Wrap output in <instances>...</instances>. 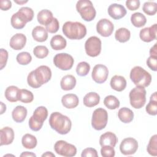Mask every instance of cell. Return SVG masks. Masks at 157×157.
I'll return each instance as SVG.
<instances>
[{
	"label": "cell",
	"instance_id": "cell-1",
	"mask_svg": "<svg viewBox=\"0 0 157 157\" xmlns=\"http://www.w3.org/2000/svg\"><path fill=\"white\" fill-rule=\"evenodd\" d=\"M52 77V71L47 66L42 65L32 71L28 75V85L33 88H38L47 83Z\"/></svg>",
	"mask_w": 157,
	"mask_h": 157
},
{
	"label": "cell",
	"instance_id": "cell-2",
	"mask_svg": "<svg viewBox=\"0 0 157 157\" xmlns=\"http://www.w3.org/2000/svg\"><path fill=\"white\" fill-rule=\"evenodd\" d=\"M48 122L53 129L62 135L67 134L71 129L72 122L70 118L58 112L50 115Z\"/></svg>",
	"mask_w": 157,
	"mask_h": 157
},
{
	"label": "cell",
	"instance_id": "cell-3",
	"mask_svg": "<svg viewBox=\"0 0 157 157\" xmlns=\"http://www.w3.org/2000/svg\"><path fill=\"white\" fill-rule=\"evenodd\" d=\"M63 33L69 39L80 40L86 34V26L78 21H66L62 28Z\"/></svg>",
	"mask_w": 157,
	"mask_h": 157
},
{
	"label": "cell",
	"instance_id": "cell-4",
	"mask_svg": "<svg viewBox=\"0 0 157 157\" xmlns=\"http://www.w3.org/2000/svg\"><path fill=\"white\" fill-rule=\"evenodd\" d=\"M34 17V12L31 8L23 7L20 8L17 12L13 14L10 23L13 28L17 29L23 28L26 23L31 21Z\"/></svg>",
	"mask_w": 157,
	"mask_h": 157
},
{
	"label": "cell",
	"instance_id": "cell-5",
	"mask_svg": "<svg viewBox=\"0 0 157 157\" xmlns=\"http://www.w3.org/2000/svg\"><path fill=\"white\" fill-rule=\"evenodd\" d=\"M130 78L136 86L147 87L151 82V75L140 66L134 67L130 72Z\"/></svg>",
	"mask_w": 157,
	"mask_h": 157
},
{
	"label": "cell",
	"instance_id": "cell-6",
	"mask_svg": "<svg viewBox=\"0 0 157 157\" xmlns=\"http://www.w3.org/2000/svg\"><path fill=\"white\" fill-rule=\"evenodd\" d=\"M48 117V110L44 106L37 107L29 120V126L34 131H39Z\"/></svg>",
	"mask_w": 157,
	"mask_h": 157
},
{
	"label": "cell",
	"instance_id": "cell-7",
	"mask_svg": "<svg viewBox=\"0 0 157 157\" xmlns=\"http://www.w3.org/2000/svg\"><path fill=\"white\" fill-rule=\"evenodd\" d=\"M76 9L81 17L86 21H91L96 17V10L92 2L89 0H80L77 1Z\"/></svg>",
	"mask_w": 157,
	"mask_h": 157
},
{
	"label": "cell",
	"instance_id": "cell-8",
	"mask_svg": "<svg viewBox=\"0 0 157 157\" xmlns=\"http://www.w3.org/2000/svg\"><path fill=\"white\" fill-rule=\"evenodd\" d=\"M146 90L144 87L136 86L131 90L129 97L131 105L135 109H140L146 102Z\"/></svg>",
	"mask_w": 157,
	"mask_h": 157
},
{
	"label": "cell",
	"instance_id": "cell-9",
	"mask_svg": "<svg viewBox=\"0 0 157 157\" xmlns=\"http://www.w3.org/2000/svg\"><path fill=\"white\" fill-rule=\"evenodd\" d=\"M108 113L103 108H98L94 110L92 115L91 125L96 130H102L107 125Z\"/></svg>",
	"mask_w": 157,
	"mask_h": 157
},
{
	"label": "cell",
	"instance_id": "cell-10",
	"mask_svg": "<svg viewBox=\"0 0 157 157\" xmlns=\"http://www.w3.org/2000/svg\"><path fill=\"white\" fill-rule=\"evenodd\" d=\"M73 57L66 53L56 54L53 58V63L56 67L63 71L71 69L74 64Z\"/></svg>",
	"mask_w": 157,
	"mask_h": 157
},
{
	"label": "cell",
	"instance_id": "cell-11",
	"mask_svg": "<svg viewBox=\"0 0 157 157\" xmlns=\"http://www.w3.org/2000/svg\"><path fill=\"white\" fill-rule=\"evenodd\" d=\"M54 150L57 154L66 157H72L77 153V148L74 145L63 140H58L55 144Z\"/></svg>",
	"mask_w": 157,
	"mask_h": 157
},
{
	"label": "cell",
	"instance_id": "cell-12",
	"mask_svg": "<svg viewBox=\"0 0 157 157\" xmlns=\"http://www.w3.org/2000/svg\"><path fill=\"white\" fill-rule=\"evenodd\" d=\"M86 53L91 57L98 56L101 51V40L96 36L89 37L85 43Z\"/></svg>",
	"mask_w": 157,
	"mask_h": 157
},
{
	"label": "cell",
	"instance_id": "cell-13",
	"mask_svg": "<svg viewBox=\"0 0 157 157\" xmlns=\"http://www.w3.org/2000/svg\"><path fill=\"white\" fill-rule=\"evenodd\" d=\"M138 148L137 141L132 137L124 139L120 145V150L124 155H131L134 154Z\"/></svg>",
	"mask_w": 157,
	"mask_h": 157
},
{
	"label": "cell",
	"instance_id": "cell-14",
	"mask_svg": "<svg viewBox=\"0 0 157 157\" xmlns=\"http://www.w3.org/2000/svg\"><path fill=\"white\" fill-rule=\"evenodd\" d=\"M109 75L108 68L103 64H96L93 69L91 77L93 80L97 83L105 82Z\"/></svg>",
	"mask_w": 157,
	"mask_h": 157
},
{
	"label": "cell",
	"instance_id": "cell-15",
	"mask_svg": "<svg viewBox=\"0 0 157 157\" xmlns=\"http://www.w3.org/2000/svg\"><path fill=\"white\" fill-rule=\"evenodd\" d=\"M113 29V24L107 18L101 19L96 25L98 33L103 37L110 36L112 34Z\"/></svg>",
	"mask_w": 157,
	"mask_h": 157
},
{
	"label": "cell",
	"instance_id": "cell-16",
	"mask_svg": "<svg viewBox=\"0 0 157 157\" xmlns=\"http://www.w3.org/2000/svg\"><path fill=\"white\" fill-rule=\"evenodd\" d=\"M107 11L109 16L115 20H119L124 17L127 13L123 6L116 3L110 5Z\"/></svg>",
	"mask_w": 157,
	"mask_h": 157
},
{
	"label": "cell",
	"instance_id": "cell-17",
	"mask_svg": "<svg viewBox=\"0 0 157 157\" xmlns=\"http://www.w3.org/2000/svg\"><path fill=\"white\" fill-rule=\"evenodd\" d=\"M140 38L145 42H150L156 39V24L146 27L140 31Z\"/></svg>",
	"mask_w": 157,
	"mask_h": 157
},
{
	"label": "cell",
	"instance_id": "cell-18",
	"mask_svg": "<svg viewBox=\"0 0 157 157\" xmlns=\"http://www.w3.org/2000/svg\"><path fill=\"white\" fill-rule=\"evenodd\" d=\"M26 37L22 33H17L10 40V47L15 50H21L26 44Z\"/></svg>",
	"mask_w": 157,
	"mask_h": 157
},
{
	"label": "cell",
	"instance_id": "cell-19",
	"mask_svg": "<svg viewBox=\"0 0 157 157\" xmlns=\"http://www.w3.org/2000/svg\"><path fill=\"white\" fill-rule=\"evenodd\" d=\"M1 146L7 145L12 143L14 139V131L8 126L4 127L0 130Z\"/></svg>",
	"mask_w": 157,
	"mask_h": 157
},
{
	"label": "cell",
	"instance_id": "cell-20",
	"mask_svg": "<svg viewBox=\"0 0 157 157\" xmlns=\"http://www.w3.org/2000/svg\"><path fill=\"white\" fill-rule=\"evenodd\" d=\"M118 142V139L116 135L112 132H106L100 136L99 144L100 145H109L114 147Z\"/></svg>",
	"mask_w": 157,
	"mask_h": 157
},
{
	"label": "cell",
	"instance_id": "cell-21",
	"mask_svg": "<svg viewBox=\"0 0 157 157\" xmlns=\"http://www.w3.org/2000/svg\"><path fill=\"white\" fill-rule=\"evenodd\" d=\"M126 80L125 78L121 75H115L110 80V86L112 89L117 91H122L126 86Z\"/></svg>",
	"mask_w": 157,
	"mask_h": 157
},
{
	"label": "cell",
	"instance_id": "cell-22",
	"mask_svg": "<svg viewBox=\"0 0 157 157\" xmlns=\"http://www.w3.org/2000/svg\"><path fill=\"white\" fill-rule=\"evenodd\" d=\"M61 102L66 108L74 109L78 105L79 100L75 94H66L62 97Z\"/></svg>",
	"mask_w": 157,
	"mask_h": 157
},
{
	"label": "cell",
	"instance_id": "cell-23",
	"mask_svg": "<svg viewBox=\"0 0 157 157\" xmlns=\"http://www.w3.org/2000/svg\"><path fill=\"white\" fill-rule=\"evenodd\" d=\"M32 36L36 41L42 42L47 39L48 32L43 26H37L33 29Z\"/></svg>",
	"mask_w": 157,
	"mask_h": 157
},
{
	"label": "cell",
	"instance_id": "cell-24",
	"mask_svg": "<svg viewBox=\"0 0 157 157\" xmlns=\"http://www.w3.org/2000/svg\"><path fill=\"white\" fill-rule=\"evenodd\" d=\"M52 12L47 9H43L38 12L37 18L38 22L45 26L49 25L53 19Z\"/></svg>",
	"mask_w": 157,
	"mask_h": 157
},
{
	"label": "cell",
	"instance_id": "cell-25",
	"mask_svg": "<svg viewBox=\"0 0 157 157\" xmlns=\"http://www.w3.org/2000/svg\"><path fill=\"white\" fill-rule=\"evenodd\" d=\"M27 115V109L22 106H17L12 112V117L13 120L17 123H21L26 118Z\"/></svg>",
	"mask_w": 157,
	"mask_h": 157
},
{
	"label": "cell",
	"instance_id": "cell-26",
	"mask_svg": "<svg viewBox=\"0 0 157 157\" xmlns=\"http://www.w3.org/2000/svg\"><path fill=\"white\" fill-rule=\"evenodd\" d=\"M76 85V79L72 75H66L64 76L60 82V85L62 90L69 91L72 90Z\"/></svg>",
	"mask_w": 157,
	"mask_h": 157
},
{
	"label": "cell",
	"instance_id": "cell-27",
	"mask_svg": "<svg viewBox=\"0 0 157 157\" xmlns=\"http://www.w3.org/2000/svg\"><path fill=\"white\" fill-rule=\"evenodd\" d=\"M100 96L95 92H90L83 98V104L88 107H93L99 103Z\"/></svg>",
	"mask_w": 157,
	"mask_h": 157
},
{
	"label": "cell",
	"instance_id": "cell-28",
	"mask_svg": "<svg viewBox=\"0 0 157 157\" xmlns=\"http://www.w3.org/2000/svg\"><path fill=\"white\" fill-rule=\"evenodd\" d=\"M50 46L55 50L64 49L67 45L66 40L61 35H55L51 39Z\"/></svg>",
	"mask_w": 157,
	"mask_h": 157
},
{
	"label": "cell",
	"instance_id": "cell-29",
	"mask_svg": "<svg viewBox=\"0 0 157 157\" xmlns=\"http://www.w3.org/2000/svg\"><path fill=\"white\" fill-rule=\"evenodd\" d=\"M20 89L15 86H8L4 93V95L7 101L10 102H16L18 101V93Z\"/></svg>",
	"mask_w": 157,
	"mask_h": 157
},
{
	"label": "cell",
	"instance_id": "cell-30",
	"mask_svg": "<svg viewBox=\"0 0 157 157\" xmlns=\"http://www.w3.org/2000/svg\"><path fill=\"white\" fill-rule=\"evenodd\" d=\"M118 117L123 123H129L134 118V113L129 108L122 107L118 112Z\"/></svg>",
	"mask_w": 157,
	"mask_h": 157
},
{
	"label": "cell",
	"instance_id": "cell-31",
	"mask_svg": "<svg viewBox=\"0 0 157 157\" xmlns=\"http://www.w3.org/2000/svg\"><path fill=\"white\" fill-rule=\"evenodd\" d=\"M21 143L25 148L33 149L36 147L37 141L34 136L30 134H26L22 137Z\"/></svg>",
	"mask_w": 157,
	"mask_h": 157
},
{
	"label": "cell",
	"instance_id": "cell-32",
	"mask_svg": "<svg viewBox=\"0 0 157 157\" xmlns=\"http://www.w3.org/2000/svg\"><path fill=\"white\" fill-rule=\"evenodd\" d=\"M131 21L134 26L137 28H140L146 24L147 18L142 13L140 12H136L131 15Z\"/></svg>",
	"mask_w": 157,
	"mask_h": 157
},
{
	"label": "cell",
	"instance_id": "cell-33",
	"mask_svg": "<svg viewBox=\"0 0 157 157\" xmlns=\"http://www.w3.org/2000/svg\"><path fill=\"white\" fill-rule=\"evenodd\" d=\"M131 37L130 31L125 28L118 29L115 33V38L120 42L124 43L128 41Z\"/></svg>",
	"mask_w": 157,
	"mask_h": 157
},
{
	"label": "cell",
	"instance_id": "cell-34",
	"mask_svg": "<svg viewBox=\"0 0 157 157\" xmlns=\"http://www.w3.org/2000/svg\"><path fill=\"white\" fill-rule=\"evenodd\" d=\"M157 96L156 92L151 95L150 101L146 106V112L151 115H156L157 114Z\"/></svg>",
	"mask_w": 157,
	"mask_h": 157
},
{
	"label": "cell",
	"instance_id": "cell-35",
	"mask_svg": "<svg viewBox=\"0 0 157 157\" xmlns=\"http://www.w3.org/2000/svg\"><path fill=\"white\" fill-rule=\"evenodd\" d=\"M104 104L108 109L114 110L119 107L120 101L115 96L113 95H109L104 98Z\"/></svg>",
	"mask_w": 157,
	"mask_h": 157
},
{
	"label": "cell",
	"instance_id": "cell-36",
	"mask_svg": "<svg viewBox=\"0 0 157 157\" xmlns=\"http://www.w3.org/2000/svg\"><path fill=\"white\" fill-rule=\"evenodd\" d=\"M34 99L33 93L26 89H21L18 93V101L23 103H30Z\"/></svg>",
	"mask_w": 157,
	"mask_h": 157
},
{
	"label": "cell",
	"instance_id": "cell-37",
	"mask_svg": "<svg viewBox=\"0 0 157 157\" xmlns=\"http://www.w3.org/2000/svg\"><path fill=\"white\" fill-rule=\"evenodd\" d=\"M147 152L151 156L157 155V135L155 134L151 137L147 147Z\"/></svg>",
	"mask_w": 157,
	"mask_h": 157
},
{
	"label": "cell",
	"instance_id": "cell-38",
	"mask_svg": "<svg viewBox=\"0 0 157 157\" xmlns=\"http://www.w3.org/2000/svg\"><path fill=\"white\" fill-rule=\"evenodd\" d=\"M143 11L148 15H154L157 12V4L155 2H145L142 7Z\"/></svg>",
	"mask_w": 157,
	"mask_h": 157
},
{
	"label": "cell",
	"instance_id": "cell-39",
	"mask_svg": "<svg viewBox=\"0 0 157 157\" xmlns=\"http://www.w3.org/2000/svg\"><path fill=\"white\" fill-rule=\"evenodd\" d=\"M90 70V64L85 61L79 63L76 67V72L78 75L81 77L86 76Z\"/></svg>",
	"mask_w": 157,
	"mask_h": 157
},
{
	"label": "cell",
	"instance_id": "cell-40",
	"mask_svg": "<svg viewBox=\"0 0 157 157\" xmlns=\"http://www.w3.org/2000/svg\"><path fill=\"white\" fill-rule=\"evenodd\" d=\"M16 59L20 64L27 65L31 61L32 57L28 52H23L17 55Z\"/></svg>",
	"mask_w": 157,
	"mask_h": 157
},
{
	"label": "cell",
	"instance_id": "cell-41",
	"mask_svg": "<svg viewBox=\"0 0 157 157\" xmlns=\"http://www.w3.org/2000/svg\"><path fill=\"white\" fill-rule=\"evenodd\" d=\"M49 53L48 49L44 45H37L33 50V53L37 58H44Z\"/></svg>",
	"mask_w": 157,
	"mask_h": 157
},
{
	"label": "cell",
	"instance_id": "cell-42",
	"mask_svg": "<svg viewBox=\"0 0 157 157\" xmlns=\"http://www.w3.org/2000/svg\"><path fill=\"white\" fill-rule=\"evenodd\" d=\"M101 154L103 157H113L115 151L113 147L109 145L102 146L101 149Z\"/></svg>",
	"mask_w": 157,
	"mask_h": 157
},
{
	"label": "cell",
	"instance_id": "cell-43",
	"mask_svg": "<svg viewBox=\"0 0 157 157\" xmlns=\"http://www.w3.org/2000/svg\"><path fill=\"white\" fill-rule=\"evenodd\" d=\"M45 27H46L45 29H47V32H49L50 33H55L59 29V21L56 18L54 17L52 21Z\"/></svg>",
	"mask_w": 157,
	"mask_h": 157
},
{
	"label": "cell",
	"instance_id": "cell-44",
	"mask_svg": "<svg viewBox=\"0 0 157 157\" xmlns=\"http://www.w3.org/2000/svg\"><path fill=\"white\" fill-rule=\"evenodd\" d=\"M147 65L148 67L153 71L157 70V56H150L147 60Z\"/></svg>",
	"mask_w": 157,
	"mask_h": 157
},
{
	"label": "cell",
	"instance_id": "cell-45",
	"mask_svg": "<svg viewBox=\"0 0 157 157\" xmlns=\"http://www.w3.org/2000/svg\"><path fill=\"white\" fill-rule=\"evenodd\" d=\"M81 156L82 157H88V156L98 157V155L96 149L93 148H86L82 151Z\"/></svg>",
	"mask_w": 157,
	"mask_h": 157
},
{
	"label": "cell",
	"instance_id": "cell-46",
	"mask_svg": "<svg viewBox=\"0 0 157 157\" xmlns=\"http://www.w3.org/2000/svg\"><path fill=\"white\" fill-rule=\"evenodd\" d=\"M126 6L130 10H136L140 7V1L139 0H127Z\"/></svg>",
	"mask_w": 157,
	"mask_h": 157
},
{
	"label": "cell",
	"instance_id": "cell-47",
	"mask_svg": "<svg viewBox=\"0 0 157 157\" xmlns=\"http://www.w3.org/2000/svg\"><path fill=\"white\" fill-rule=\"evenodd\" d=\"M1 53V67L0 69H2L6 65L7 58H8V52L7 50H4V48H1L0 50Z\"/></svg>",
	"mask_w": 157,
	"mask_h": 157
},
{
	"label": "cell",
	"instance_id": "cell-48",
	"mask_svg": "<svg viewBox=\"0 0 157 157\" xmlns=\"http://www.w3.org/2000/svg\"><path fill=\"white\" fill-rule=\"evenodd\" d=\"M12 7V2L9 0H1L0 7L2 10H7Z\"/></svg>",
	"mask_w": 157,
	"mask_h": 157
},
{
	"label": "cell",
	"instance_id": "cell-49",
	"mask_svg": "<svg viewBox=\"0 0 157 157\" xmlns=\"http://www.w3.org/2000/svg\"><path fill=\"white\" fill-rule=\"evenodd\" d=\"M157 44L155 43V45L150 48V56H157Z\"/></svg>",
	"mask_w": 157,
	"mask_h": 157
},
{
	"label": "cell",
	"instance_id": "cell-50",
	"mask_svg": "<svg viewBox=\"0 0 157 157\" xmlns=\"http://www.w3.org/2000/svg\"><path fill=\"white\" fill-rule=\"evenodd\" d=\"M20 156H36V155L32 152L25 151L20 155Z\"/></svg>",
	"mask_w": 157,
	"mask_h": 157
},
{
	"label": "cell",
	"instance_id": "cell-51",
	"mask_svg": "<svg viewBox=\"0 0 157 157\" xmlns=\"http://www.w3.org/2000/svg\"><path fill=\"white\" fill-rule=\"evenodd\" d=\"M42 157H44V156H53V157H55V155L53 154V153H52L51 151H47L46 153H44L42 155Z\"/></svg>",
	"mask_w": 157,
	"mask_h": 157
},
{
	"label": "cell",
	"instance_id": "cell-52",
	"mask_svg": "<svg viewBox=\"0 0 157 157\" xmlns=\"http://www.w3.org/2000/svg\"><path fill=\"white\" fill-rule=\"evenodd\" d=\"M14 2H16V3H17V4H25V3L27 2L28 1H15V0H14Z\"/></svg>",
	"mask_w": 157,
	"mask_h": 157
}]
</instances>
